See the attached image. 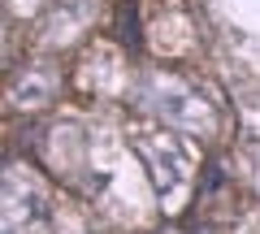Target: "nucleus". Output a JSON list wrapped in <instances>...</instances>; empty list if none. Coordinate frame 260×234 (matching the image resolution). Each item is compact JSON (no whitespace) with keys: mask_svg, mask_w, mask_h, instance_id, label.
<instances>
[{"mask_svg":"<svg viewBox=\"0 0 260 234\" xmlns=\"http://www.w3.org/2000/svg\"><path fill=\"white\" fill-rule=\"evenodd\" d=\"M121 13H126V44H130V48H139V26H135V5L126 0V5H121Z\"/></svg>","mask_w":260,"mask_h":234,"instance_id":"nucleus-1","label":"nucleus"}]
</instances>
